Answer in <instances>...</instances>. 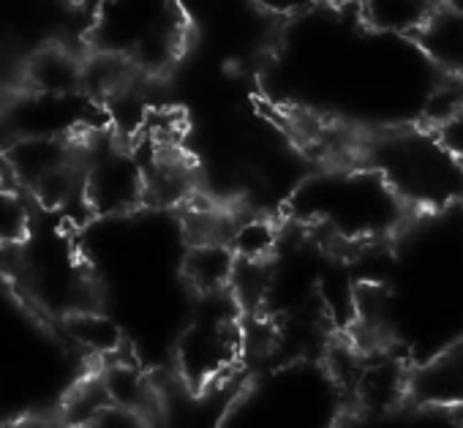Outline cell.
I'll return each mask as SVG.
<instances>
[{
  "label": "cell",
  "mask_w": 463,
  "mask_h": 428,
  "mask_svg": "<svg viewBox=\"0 0 463 428\" xmlns=\"http://www.w3.org/2000/svg\"><path fill=\"white\" fill-rule=\"evenodd\" d=\"M401 202L379 172H330L306 183L298 213L341 241H371L398 222Z\"/></svg>",
  "instance_id": "cell-1"
},
{
  "label": "cell",
  "mask_w": 463,
  "mask_h": 428,
  "mask_svg": "<svg viewBox=\"0 0 463 428\" xmlns=\"http://www.w3.org/2000/svg\"><path fill=\"white\" fill-rule=\"evenodd\" d=\"M183 28L177 0H101L93 44L123 55L134 69L158 71L180 52Z\"/></svg>",
  "instance_id": "cell-2"
},
{
  "label": "cell",
  "mask_w": 463,
  "mask_h": 428,
  "mask_svg": "<svg viewBox=\"0 0 463 428\" xmlns=\"http://www.w3.org/2000/svg\"><path fill=\"white\" fill-rule=\"evenodd\" d=\"M373 164L401 199L420 204L447 202L463 183V166L439 134H392L373 147Z\"/></svg>",
  "instance_id": "cell-3"
},
{
  "label": "cell",
  "mask_w": 463,
  "mask_h": 428,
  "mask_svg": "<svg viewBox=\"0 0 463 428\" xmlns=\"http://www.w3.org/2000/svg\"><path fill=\"white\" fill-rule=\"evenodd\" d=\"M204 306L185 330L177 347V363L183 379L191 385H215L226 376L243 352V333L235 319V300L226 290L202 292Z\"/></svg>",
  "instance_id": "cell-4"
},
{
  "label": "cell",
  "mask_w": 463,
  "mask_h": 428,
  "mask_svg": "<svg viewBox=\"0 0 463 428\" xmlns=\"http://www.w3.org/2000/svg\"><path fill=\"white\" fill-rule=\"evenodd\" d=\"M145 202V164L123 150L104 147L85 158V204L99 213H123Z\"/></svg>",
  "instance_id": "cell-5"
},
{
  "label": "cell",
  "mask_w": 463,
  "mask_h": 428,
  "mask_svg": "<svg viewBox=\"0 0 463 428\" xmlns=\"http://www.w3.org/2000/svg\"><path fill=\"white\" fill-rule=\"evenodd\" d=\"M28 88L50 96L82 93V61L66 52L63 47L39 50L25 66Z\"/></svg>",
  "instance_id": "cell-6"
},
{
  "label": "cell",
  "mask_w": 463,
  "mask_h": 428,
  "mask_svg": "<svg viewBox=\"0 0 463 428\" xmlns=\"http://www.w3.org/2000/svg\"><path fill=\"white\" fill-rule=\"evenodd\" d=\"M238 268V254L221 241H202L185 260V276L199 292L226 290Z\"/></svg>",
  "instance_id": "cell-7"
},
{
  "label": "cell",
  "mask_w": 463,
  "mask_h": 428,
  "mask_svg": "<svg viewBox=\"0 0 463 428\" xmlns=\"http://www.w3.org/2000/svg\"><path fill=\"white\" fill-rule=\"evenodd\" d=\"M101 382H104L112 404L126 406V409L137 412L139 417H145V412L156 404L153 385L145 379V374L134 363H123V360L109 363L101 371Z\"/></svg>",
  "instance_id": "cell-8"
},
{
  "label": "cell",
  "mask_w": 463,
  "mask_h": 428,
  "mask_svg": "<svg viewBox=\"0 0 463 428\" xmlns=\"http://www.w3.org/2000/svg\"><path fill=\"white\" fill-rule=\"evenodd\" d=\"M430 0H365V14L384 31H414L428 20Z\"/></svg>",
  "instance_id": "cell-9"
},
{
  "label": "cell",
  "mask_w": 463,
  "mask_h": 428,
  "mask_svg": "<svg viewBox=\"0 0 463 428\" xmlns=\"http://www.w3.org/2000/svg\"><path fill=\"white\" fill-rule=\"evenodd\" d=\"M69 330L80 341V347H85L88 352H96V355H109L120 344L115 325L96 314H77L69 322Z\"/></svg>",
  "instance_id": "cell-10"
},
{
  "label": "cell",
  "mask_w": 463,
  "mask_h": 428,
  "mask_svg": "<svg viewBox=\"0 0 463 428\" xmlns=\"http://www.w3.org/2000/svg\"><path fill=\"white\" fill-rule=\"evenodd\" d=\"M273 243H276V233L265 222L238 224L229 235V249L238 254V260H265Z\"/></svg>",
  "instance_id": "cell-11"
},
{
  "label": "cell",
  "mask_w": 463,
  "mask_h": 428,
  "mask_svg": "<svg viewBox=\"0 0 463 428\" xmlns=\"http://www.w3.org/2000/svg\"><path fill=\"white\" fill-rule=\"evenodd\" d=\"M439 139H441V145L458 158V164L463 166V107L458 109V112H452L449 118H444L441 123H439Z\"/></svg>",
  "instance_id": "cell-12"
},
{
  "label": "cell",
  "mask_w": 463,
  "mask_h": 428,
  "mask_svg": "<svg viewBox=\"0 0 463 428\" xmlns=\"http://www.w3.org/2000/svg\"><path fill=\"white\" fill-rule=\"evenodd\" d=\"M257 4L268 12H276V14H295L300 9H308L314 0H257Z\"/></svg>",
  "instance_id": "cell-13"
}]
</instances>
